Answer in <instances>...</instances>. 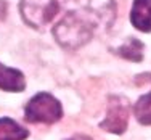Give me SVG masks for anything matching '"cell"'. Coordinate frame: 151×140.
Listing matches in <instances>:
<instances>
[{
  "label": "cell",
  "mask_w": 151,
  "mask_h": 140,
  "mask_svg": "<svg viewBox=\"0 0 151 140\" xmlns=\"http://www.w3.org/2000/svg\"><path fill=\"white\" fill-rule=\"evenodd\" d=\"M100 27L92 16L81 12H68L55 26L53 34L60 45L66 48H77L90 40L93 31Z\"/></svg>",
  "instance_id": "1"
},
{
  "label": "cell",
  "mask_w": 151,
  "mask_h": 140,
  "mask_svg": "<svg viewBox=\"0 0 151 140\" xmlns=\"http://www.w3.org/2000/svg\"><path fill=\"white\" fill-rule=\"evenodd\" d=\"M61 116H63L61 103L53 95H50L47 92H40L37 95H34L26 105V110H24L26 121L32 124L35 123L52 124L60 121Z\"/></svg>",
  "instance_id": "2"
},
{
  "label": "cell",
  "mask_w": 151,
  "mask_h": 140,
  "mask_svg": "<svg viewBox=\"0 0 151 140\" xmlns=\"http://www.w3.org/2000/svg\"><path fill=\"white\" fill-rule=\"evenodd\" d=\"M60 8V0H21V16L32 27L47 26Z\"/></svg>",
  "instance_id": "3"
},
{
  "label": "cell",
  "mask_w": 151,
  "mask_h": 140,
  "mask_svg": "<svg viewBox=\"0 0 151 140\" xmlns=\"http://www.w3.org/2000/svg\"><path fill=\"white\" fill-rule=\"evenodd\" d=\"M129 124V102L122 97H111L106 118L101 124V129L113 134H122Z\"/></svg>",
  "instance_id": "4"
},
{
  "label": "cell",
  "mask_w": 151,
  "mask_h": 140,
  "mask_svg": "<svg viewBox=\"0 0 151 140\" xmlns=\"http://www.w3.org/2000/svg\"><path fill=\"white\" fill-rule=\"evenodd\" d=\"M130 21L137 29L151 32V0H134Z\"/></svg>",
  "instance_id": "5"
},
{
  "label": "cell",
  "mask_w": 151,
  "mask_h": 140,
  "mask_svg": "<svg viewBox=\"0 0 151 140\" xmlns=\"http://www.w3.org/2000/svg\"><path fill=\"white\" fill-rule=\"evenodd\" d=\"M26 87L24 74L0 63V89L6 92H23Z\"/></svg>",
  "instance_id": "6"
},
{
  "label": "cell",
  "mask_w": 151,
  "mask_h": 140,
  "mask_svg": "<svg viewBox=\"0 0 151 140\" xmlns=\"http://www.w3.org/2000/svg\"><path fill=\"white\" fill-rule=\"evenodd\" d=\"M140 79H145L151 84V74H143V76H138ZM135 116L138 119V123L145 124V126H150L151 124V90L146 93V95L140 97L138 102L135 103Z\"/></svg>",
  "instance_id": "7"
},
{
  "label": "cell",
  "mask_w": 151,
  "mask_h": 140,
  "mask_svg": "<svg viewBox=\"0 0 151 140\" xmlns=\"http://www.w3.org/2000/svg\"><path fill=\"white\" fill-rule=\"evenodd\" d=\"M29 132L10 118H0V140H24Z\"/></svg>",
  "instance_id": "8"
},
{
  "label": "cell",
  "mask_w": 151,
  "mask_h": 140,
  "mask_svg": "<svg viewBox=\"0 0 151 140\" xmlns=\"http://www.w3.org/2000/svg\"><path fill=\"white\" fill-rule=\"evenodd\" d=\"M116 53L125 60H130V61H140L143 58V44L137 39L130 37L119 48H116Z\"/></svg>",
  "instance_id": "9"
},
{
  "label": "cell",
  "mask_w": 151,
  "mask_h": 140,
  "mask_svg": "<svg viewBox=\"0 0 151 140\" xmlns=\"http://www.w3.org/2000/svg\"><path fill=\"white\" fill-rule=\"evenodd\" d=\"M6 15V3H5V0H0V21L5 18Z\"/></svg>",
  "instance_id": "10"
},
{
  "label": "cell",
  "mask_w": 151,
  "mask_h": 140,
  "mask_svg": "<svg viewBox=\"0 0 151 140\" xmlns=\"http://www.w3.org/2000/svg\"><path fill=\"white\" fill-rule=\"evenodd\" d=\"M73 140H92V139H88V137H84V135H79V137H74Z\"/></svg>",
  "instance_id": "11"
}]
</instances>
